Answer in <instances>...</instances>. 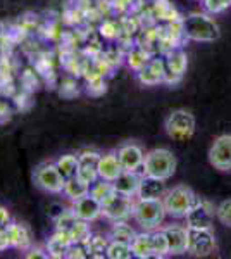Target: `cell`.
Masks as SVG:
<instances>
[{
	"label": "cell",
	"instance_id": "cell-39",
	"mask_svg": "<svg viewBox=\"0 0 231 259\" xmlns=\"http://www.w3.org/2000/svg\"><path fill=\"white\" fill-rule=\"evenodd\" d=\"M200 2H202V0H200Z\"/></svg>",
	"mask_w": 231,
	"mask_h": 259
},
{
	"label": "cell",
	"instance_id": "cell-33",
	"mask_svg": "<svg viewBox=\"0 0 231 259\" xmlns=\"http://www.w3.org/2000/svg\"><path fill=\"white\" fill-rule=\"evenodd\" d=\"M202 6L207 14L214 16V14H221L228 7H231V2L229 0H202Z\"/></svg>",
	"mask_w": 231,
	"mask_h": 259
},
{
	"label": "cell",
	"instance_id": "cell-2",
	"mask_svg": "<svg viewBox=\"0 0 231 259\" xmlns=\"http://www.w3.org/2000/svg\"><path fill=\"white\" fill-rule=\"evenodd\" d=\"M166 207L162 199H135L133 206V218L147 232L159 228L166 218Z\"/></svg>",
	"mask_w": 231,
	"mask_h": 259
},
{
	"label": "cell",
	"instance_id": "cell-36",
	"mask_svg": "<svg viewBox=\"0 0 231 259\" xmlns=\"http://www.w3.org/2000/svg\"><path fill=\"white\" fill-rule=\"evenodd\" d=\"M11 214H9V211L6 209L4 206H0V228H6L7 225L11 223Z\"/></svg>",
	"mask_w": 231,
	"mask_h": 259
},
{
	"label": "cell",
	"instance_id": "cell-8",
	"mask_svg": "<svg viewBox=\"0 0 231 259\" xmlns=\"http://www.w3.org/2000/svg\"><path fill=\"white\" fill-rule=\"evenodd\" d=\"M216 235L212 230L188 228V254L195 257H207L216 252Z\"/></svg>",
	"mask_w": 231,
	"mask_h": 259
},
{
	"label": "cell",
	"instance_id": "cell-29",
	"mask_svg": "<svg viewBox=\"0 0 231 259\" xmlns=\"http://www.w3.org/2000/svg\"><path fill=\"white\" fill-rule=\"evenodd\" d=\"M69 237H71V240H73V244H85V242L91 237L88 221L76 220V223H74L69 230Z\"/></svg>",
	"mask_w": 231,
	"mask_h": 259
},
{
	"label": "cell",
	"instance_id": "cell-7",
	"mask_svg": "<svg viewBox=\"0 0 231 259\" xmlns=\"http://www.w3.org/2000/svg\"><path fill=\"white\" fill-rule=\"evenodd\" d=\"M133 206H135V199L117 194L114 190L109 197L102 200V216L111 221L128 220L129 216H133Z\"/></svg>",
	"mask_w": 231,
	"mask_h": 259
},
{
	"label": "cell",
	"instance_id": "cell-31",
	"mask_svg": "<svg viewBox=\"0 0 231 259\" xmlns=\"http://www.w3.org/2000/svg\"><path fill=\"white\" fill-rule=\"evenodd\" d=\"M76 220H78V216H76V212L73 211V207H71V209L62 211L61 214L56 218V230H64V232H69L71 227L76 223Z\"/></svg>",
	"mask_w": 231,
	"mask_h": 259
},
{
	"label": "cell",
	"instance_id": "cell-24",
	"mask_svg": "<svg viewBox=\"0 0 231 259\" xmlns=\"http://www.w3.org/2000/svg\"><path fill=\"white\" fill-rule=\"evenodd\" d=\"M149 61H150V54L147 52L144 47L131 49L128 52V56H126V62H128L129 69H133L135 73L144 69L145 66L149 64Z\"/></svg>",
	"mask_w": 231,
	"mask_h": 259
},
{
	"label": "cell",
	"instance_id": "cell-26",
	"mask_svg": "<svg viewBox=\"0 0 231 259\" xmlns=\"http://www.w3.org/2000/svg\"><path fill=\"white\" fill-rule=\"evenodd\" d=\"M107 239H104V237L100 235H91L90 239H88L85 244V247L88 250V257H107V245H109Z\"/></svg>",
	"mask_w": 231,
	"mask_h": 259
},
{
	"label": "cell",
	"instance_id": "cell-19",
	"mask_svg": "<svg viewBox=\"0 0 231 259\" xmlns=\"http://www.w3.org/2000/svg\"><path fill=\"white\" fill-rule=\"evenodd\" d=\"M73 245V240L69 237V232H64V230H56L52 233V237L47 240V247L45 250L49 252V257H66L69 247Z\"/></svg>",
	"mask_w": 231,
	"mask_h": 259
},
{
	"label": "cell",
	"instance_id": "cell-16",
	"mask_svg": "<svg viewBox=\"0 0 231 259\" xmlns=\"http://www.w3.org/2000/svg\"><path fill=\"white\" fill-rule=\"evenodd\" d=\"M6 232H7V237H9V244L12 249L26 250L29 245H31V232H29V228L26 225L11 221L6 227Z\"/></svg>",
	"mask_w": 231,
	"mask_h": 259
},
{
	"label": "cell",
	"instance_id": "cell-5",
	"mask_svg": "<svg viewBox=\"0 0 231 259\" xmlns=\"http://www.w3.org/2000/svg\"><path fill=\"white\" fill-rule=\"evenodd\" d=\"M166 133L174 140H187L195 133V116L190 111L176 109L164 121Z\"/></svg>",
	"mask_w": 231,
	"mask_h": 259
},
{
	"label": "cell",
	"instance_id": "cell-10",
	"mask_svg": "<svg viewBox=\"0 0 231 259\" xmlns=\"http://www.w3.org/2000/svg\"><path fill=\"white\" fill-rule=\"evenodd\" d=\"M214 216H216V209L212 204L205 199H197L195 206L188 211L187 214V227L188 228H200V230H212Z\"/></svg>",
	"mask_w": 231,
	"mask_h": 259
},
{
	"label": "cell",
	"instance_id": "cell-11",
	"mask_svg": "<svg viewBox=\"0 0 231 259\" xmlns=\"http://www.w3.org/2000/svg\"><path fill=\"white\" fill-rule=\"evenodd\" d=\"M117 159H119L123 171H138L144 168V161H145V154L142 150L140 145L136 144H124L117 149ZM140 173V171H138Z\"/></svg>",
	"mask_w": 231,
	"mask_h": 259
},
{
	"label": "cell",
	"instance_id": "cell-17",
	"mask_svg": "<svg viewBox=\"0 0 231 259\" xmlns=\"http://www.w3.org/2000/svg\"><path fill=\"white\" fill-rule=\"evenodd\" d=\"M97 171H99V177L107 182H114V180L123 173V166H121L119 159H117L116 152H107L102 154L97 164Z\"/></svg>",
	"mask_w": 231,
	"mask_h": 259
},
{
	"label": "cell",
	"instance_id": "cell-28",
	"mask_svg": "<svg viewBox=\"0 0 231 259\" xmlns=\"http://www.w3.org/2000/svg\"><path fill=\"white\" fill-rule=\"evenodd\" d=\"M135 235H136V232L126 223V220L114 221V225H112V228H111V240H121V242H129V244H131Z\"/></svg>",
	"mask_w": 231,
	"mask_h": 259
},
{
	"label": "cell",
	"instance_id": "cell-18",
	"mask_svg": "<svg viewBox=\"0 0 231 259\" xmlns=\"http://www.w3.org/2000/svg\"><path fill=\"white\" fill-rule=\"evenodd\" d=\"M166 180L145 177L142 178L140 187H138L136 197L138 199H162L166 195Z\"/></svg>",
	"mask_w": 231,
	"mask_h": 259
},
{
	"label": "cell",
	"instance_id": "cell-20",
	"mask_svg": "<svg viewBox=\"0 0 231 259\" xmlns=\"http://www.w3.org/2000/svg\"><path fill=\"white\" fill-rule=\"evenodd\" d=\"M166 68L167 71H171V73L183 78L184 71L188 68V57H187V54H184V50H181L179 47L169 50V52L166 54Z\"/></svg>",
	"mask_w": 231,
	"mask_h": 259
},
{
	"label": "cell",
	"instance_id": "cell-6",
	"mask_svg": "<svg viewBox=\"0 0 231 259\" xmlns=\"http://www.w3.org/2000/svg\"><path fill=\"white\" fill-rule=\"evenodd\" d=\"M35 183L38 189H41L47 194H62L66 185V178L57 169L56 162H43L36 166L35 169Z\"/></svg>",
	"mask_w": 231,
	"mask_h": 259
},
{
	"label": "cell",
	"instance_id": "cell-13",
	"mask_svg": "<svg viewBox=\"0 0 231 259\" xmlns=\"http://www.w3.org/2000/svg\"><path fill=\"white\" fill-rule=\"evenodd\" d=\"M73 211L76 212L78 220L90 223V221H95L99 216H102V202L88 194L85 197L73 200Z\"/></svg>",
	"mask_w": 231,
	"mask_h": 259
},
{
	"label": "cell",
	"instance_id": "cell-15",
	"mask_svg": "<svg viewBox=\"0 0 231 259\" xmlns=\"http://www.w3.org/2000/svg\"><path fill=\"white\" fill-rule=\"evenodd\" d=\"M144 177L145 175L138 173V171H123V173L112 182V185H114V190L117 194L133 197V195H136L138 187H140V182Z\"/></svg>",
	"mask_w": 231,
	"mask_h": 259
},
{
	"label": "cell",
	"instance_id": "cell-22",
	"mask_svg": "<svg viewBox=\"0 0 231 259\" xmlns=\"http://www.w3.org/2000/svg\"><path fill=\"white\" fill-rule=\"evenodd\" d=\"M62 194L71 200H78V199H81V197H85V195L90 194V185L85 182H81L78 177L68 178L66 180V185H64Z\"/></svg>",
	"mask_w": 231,
	"mask_h": 259
},
{
	"label": "cell",
	"instance_id": "cell-40",
	"mask_svg": "<svg viewBox=\"0 0 231 259\" xmlns=\"http://www.w3.org/2000/svg\"><path fill=\"white\" fill-rule=\"evenodd\" d=\"M229 2H231V0H229Z\"/></svg>",
	"mask_w": 231,
	"mask_h": 259
},
{
	"label": "cell",
	"instance_id": "cell-14",
	"mask_svg": "<svg viewBox=\"0 0 231 259\" xmlns=\"http://www.w3.org/2000/svg\"><path fill=\"white\" fill-rule=\"evenodd\" d=\"M164 233L169 244V254H184L188 249V228L181 225H169L164 227Z\"/></svg>",
	"mask_w": 231,
	"mask_h": 259
},
{
	"label": "cell",
	"instance_id": "cell-3",
	"mask_svg": "<svg viewBox=\"0 0 231 259\" xmlns=\"http://www.w3.org/2000/svg\"><path fill=\"white\" fill-rule=\"evenodd\" d=\"M176 156L169 149H154L145 154L144 173L147 177L169 180L176 173Z\"/></svg>",
	"mask_w": 231,
	"mask_h": 259
},
{
	"label": "cell",
	"instance_id": "cell-32",
	"mask_svg": "<svg viewBox=\"0 0 231 259\" xmlns=\"http://www.w3.org/2000/svg\"><path fill=\"white\" fill-rule=\"evenodd\" d=\"M76 177L81 180V182L88 183V185H94L97 180L100 178L99 171H97V166H94V164H79Z\"/></svg>",
	"mask_w": 231,
	"mask_h": 259
},
{
	"label": "cell",
	"instance_id": "cell-21",
	"mask_svg": "<svg viewBox=\"0 0 231 259\" xmlns=\"http://www.w3.org/2000/svg\"><path fill=\"white\" fill-rule=\"evenodd\" d=\"M131 250L133 256L138 259H149L154 257V250H152V240H150V232H142L136 233L135 239L131 240Z\"/></svg>",
	"mask_w": 231,
	"mask_h": 259
},
{
	"label": "cell",
	"instance_id": "cell-30",
	"mask_svg": "<svg viewBox=\"0 0 231 259\" xmlns=\"http://www.w3.org/2000/svg\"><path fill=\"white\" fill-rule=\"evenodd\" d=\"M112 192H114L112 182H107V180H102V178H99L94 185H90V195H94V197L99 199L100 202H102L106 197H109Z\"/></svg>",
	"mask_w": 231,
	"mask_h": 259
},
{
	"label": "cell",
	"instance_id": "cell-25",
	"mask_svg": "<svg viewBox=\"0 0 231 259\" xmlns=\"http://www.w3.org/2000/svg\"><path fill=\"white\" fill-rule=\"evenodd\" d=\"M150 240H152V250L154 257H166L169 256V244L167 237L162 228H155L150 232Z\"/></svg>",
	"mask_w": 231,
	"mask_h": 259
},
{
	"label": "cell",
	"instance_id": "cell-12",
	"mask_svg": "<svg viewBox=\"0 0 231 259\" xmlns=\"http://www.w3.org/2000/svg\"><path fill=\"white\" fill-rule=\"evenodd\" d=\"M164 74H166V59L155 57V59L149 61V64H147L144 69L138 71L136 78L142 85L154 87V85H159V83H164Z\"/></svg>",
	"mask_w": 231,
	"mask_h": 259
},
{
	"label": "cell",
	"instance_id": "cell-9",
	"mask_svg": "<svg viewBox=\"0 0 231 259\" xmlns=\"http://www.w3.org/2000/svg\"><path fill=\"white\" fill-rule=\"evenodd\" d=\"M209 162L216 169L231 173V135H221L209 149Z\"/></svg>",
	"mask_w": 231,
	"mask_h": 259
},
{
	"label": "cell",
	"instance_id": "cell-35",
	"mask_svg": "<svg viewBox=\"0 0 231 259\" xmlns=\"http://www.w3.org/2000/svg\"><path fill=\"white\" fill-rule=\"evenodd\" d=\"M100 35L107 40H116L119 38L121 31H119V26L114 23V21H104V24L100 26Z\"/></svg>",
	"mask_w": 231,
	"mask_h": 259
},
{
	"label": "cell",
	"instance_id": "cell-4",
	"mask_svg": "<svg viewBox=\"0 0 231 259\" xmlns=\"http://www.w3.org/2000/svg\"><path fill=\"white\" fill-rule=\"evenodd\" d=\"M197 199L199 197L190 187L178 185L166 192V195L162 197V202L167 216H171V218H187L188 211L195 206Z\"/></svg>",
	"mask_w": 231,
	"mask_h": 259
},
{
	"label": "cell",
	"instance_id": "cell-23",
	"mask_svg": "<svg viewBox=\"0 0 231 259\" xmlns=\"http://www.w3.org/2000/svg\"><path fill=\"white\" fill-rule=\"evenodd\" d=\"M56 166H57V169L61 171L62 177L68 180V178H73L78 175L79 159H78V156H74V154H64V156H61L56 161Z\"/></svg>",
	"mask_w": 231,
	"mask_h": 259
},
{
	"label": "cell",
	"instance_id": "cell-37",
	"mask_svg": "<svg viewBox=\"0 0 231 259\" xmlns=\"http://www.w3.org/2000/svg\"><path fill=\"white\" fill-rule=\"evenodd\" d=\"M9 247H11V244H9V237H7L6 228H0V252Z\"/></svg>",
	"mask_w": 231,
	"mask_h": 259
},
{
	"label": "cell",
	"instance_id": "cell-1",
	"mask_svg": "<svg viewBox=\"0 0 231 259\" xmlns=\"http://www.w3.org/2000/svg\"><path fill=\"white\" fill-rule=\"evenodd\" d=\"M184 38L192 41H204L211 44L219 38L221 31L217 23L207 12H192L187 18H183Z\"/></svg>",
	"mask_w": 231,
	"mask_h": 259
},
{
	"label": "cell",
	"instance_id": "cell-38",
	"mask_svg": "<svg viewBox=\"0 0 231 259\" xmlns=\"http://www.w3.org/2000/svg\"><path fill=\"white\" fill-rule=\"evenodd\" d=\"M26 257H49V252L41 249H33L31 252L26 254Z\"/></svg>",
	"mask_w": 231,
	"mask_h": 259
},
{
	"label": "cell",
	"instance_id": "cell-27",
	"mask_svg": "<svg viewBox=\"0 0 231 259\" xmlns=\"http://www.w3.org/2000/svg\"><path fill=\"white\" fill-rule=\"evenodd\" d=\"M107 257L109 259H131L133 250L129 242H121V240H111L107 245Z\"/></svg>",
	"mask_w": 231,
	"mask_h": 259
},
{
	"label": "cell",
	"instance_id": "cell-34",
	"mask_svg": "<svg viewBox=\"0 0 231 259\" xmlns=\"http://www.w3.org/2000/svg\"><path fill=\"white\" fill-rule=\"evenodd\" d=\"M216 218L219 220L224 227L231 228V199L222 200L219 206L216 207Z\"/></svg>",
	"mask_w": 231,
	"mask_h": 259
}]
</instances>
